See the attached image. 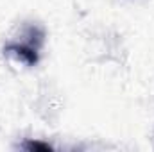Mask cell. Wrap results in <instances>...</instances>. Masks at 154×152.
<instances>
[{"label":"cell","instance_id":"obj_1","mask_svg":"<svg viewBox=\"0 0 154 152\" xmlns=\"http://www.w3.org/2000/svg\"><path fill=\"white\" fill-rule=\"evenodd\" d=\"M45 41V32L36 23H29L20 32V39H11L4 45V54L7 57H13L14 61L34 66L39 59V50Z\"/></svg>","mask_w":154,"mask_h":152},{"label":"cell","instance_id":"obj_2","mask_svg":"<svg viewBox=\"0 0 154 152\" xmlns=\"http://www.w3.org/2000/svg\"><path fill=\"white\" fill-rule=\"evenodd\" d=\"M22 149L25 150H39V152H52V145L45 143V141H38V140H27L22 143Z\"/></svg>","mask_w":154,"mask_h":152}]
</instances>
